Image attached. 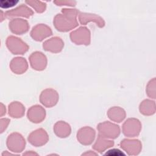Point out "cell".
Segmentation results:
<instances>
[{
    "instance_id": "30bf717a",
    "label": "cell",
    "mask_w": 156,
    "mask_h": 156,
    "mask_svg": "<svg viewBox=\"0 0 156 156\" xmlns=\"http://www.w3.org/2000/svg\"><path fill=\"white\" fill-rule=\"evenodd\" d=\"M28 118L33 122H40L45 116V110L40 105L32 107L27 113Z\"/></svg>"
},
{
    "instance_id": "7a4b0ae2",
    "label": "cell",
    "mask_w": 156,
    "mask_h": 156,
    "mask_svg": "<svg viewBox=\"0 0 156 156\" xmlns=\"http://www.w3.org/2000/svg\"><path fill=\"white\" fill-rule=\"evenodd\" d=\"M6 45L9 50L13 54H23L28 48V46L20 38L13 36L7 38Z\"/></svg>"
},
{
    "instance_id": "2e32d148",
    "label": "cell",
    "mask_w": 156,
    "mask_h": 156,
    "mask_svg": "<svg viewBox=\"0 0 156 156\" xmlns=\"http://www.w3.org/2000/svg\"><path fill=\"white\" fill-rule=\"evenodd\" d=\"M30 63H31L30 64L32 68L37 70H40V68L38 63H40L44 68L46 65V60L45 56L43 55L42 53L38 52L33 53L31 55L30 57Z\"/></svg>"
},
{
    "instance_id": "d6986e66",
    "label": "cell",
    "mask_w": 156,
    "mask_h": 156,
    "mask_svg": "<svg viewBox=\"0 0 156 156\" xmlns=\"http://www.w3.org/2000/svg\"><path fill=\"white\" fill-rule=\"evenodd\" d=\"M108 115L111 119L118 121L119 122L121 120H122L125 116L124 111L122 109L118 107H115L110 109Z\"/></svg>"
},
{
    "instance_id": "603a6c76",
    "label": "cell",
    "mask_w": 156,
    "mask_h": 156,
    "mask_svg": "<svg viewBox=\"0 0 156 156\" xmlns=\"http://www.w3.org/2000/svg\"><path fill=\"white\" fill-rule=\"evenodd\" d=\"M9 122V119H1V133H2L4 130L5 129Z\"/></svg>"
},
{
    "instance_id": "52a82bcc",
    "label": "cell",
    "mask_w": 156,
    "mask_h": 156,
    "mask_svg": "<svg viewBox=\"0 0 156 156\" xmlns=\"http://www.w3.org/2000/svg\"><path fill=\"white\" fill-rule=\"evenodd\" d=\"M71 38L73 41L78 44H88L90 43V32L86 27H82V35H80L78 30L71 34Z\"/></svg>"
},
{
    "instance_id": "277c9868",
    "label": "cell",
    "mask_w": 156,
    "mask_h": 156,
    "mask_svg": "<svg viewBox=\"0 0 156 156\" xmlns=\"http://www.w3.org/2000/svg\"><path fill=\"white\" fill-rule=\"evenodd\" d=\"M140 131L139 121L135 119H129L123 125V132L127 136L137 135Z\"/></svg>"
},
{
    "instance_id": "8fae6325",
    "label": "cell",
    "mask_w": 156,
    "mask_h": 156,
    "mask_svg": "<svg viewBox=\"0 0 156 156\" xmlns=\"http://www.w3.org/2000/svg\"><path fill=\"white\" fill-rule=\"evenodd\" d=\"M122 147L129 155L137 154L140 150V143L138 140H124L121 143Z\"/></svg>"
},
{
    "instance_id": "e0dca14e",
    "label": "cell",
    "mask_w": 156,
    "mask_h": 156,
    "mask_svg": "<svg viewBox=\"0 0 156 156\" xmlns=\"http://www.w3.org/2000/svg\"><path fill=\"white\" fill-rule=\"evenodd\" d=\"M41 34L40 35V41L43 38L51 35L52 34L51 30L49 27H47L44 25H38L33 28L31 32V36L32 38L38 34Z\"/></svg>"
},
{
    "instance_id": "8992f818",
    "label": "cell",
    "mask_w": 156,
    "mask_h": 156,
    "mask_svg": "<svg viewBox=\"0 0 156 156\" xmlns=\"http://www.w3.org/2000/svg\"><path fill=\"white\" fill-rule=\"evenodd\" d=\"M29 142L35 146H41L48 141V135L43 129H38L32 133L29 136Z\"/></svg>"
},
{
    "instance_id": "ac0fdd59",
    "label": "cell",
    "mask_w": 156,
    "mask_h": 156,
    "mask_svg": "<svg viewBox=\"0 0 156 156\" xmlns=\"http://www.w3.org/2000/svg\"><path fill=\"white\" fill-rule=\"evenodd\" d=\"M23 106L18 102H13L9 105V113L13 118H20L23 115Z\"/></svg>"
},
{
    "instance_id": "9a60e30c",
    "label": "cell",
    "mask_w": 156,
    "mask_h": 156,
    "mask_svg": "<svg viewBox=\"0 0 156 156\" xmlns=\"http://www.w3.org/2000/svg\"><path fill=\"white\" fill-rule=\"evenodd\" d=\"M32 13L33 12L30 9H29L26 6L21 5L16 9H13L10 11H7L4 14H5V15L7 18H11L16 16H23L25 17H29Z\"/></svg>"
},
{
    "instance_id": "ba28073f",
    "label": "cell",
    "mask_w": 156,
    "mask_h": 156,
    "mask_svg": "<svg viewBox=\"0 0 156 156\" xmlns=\"http://www.w3.org/2000/svg\"><path fill=\"white\" fill-rule=\"evenodd\" d=\"M94 130L90 127L81 129L77 133V139L83 144H90L94 138Z\"/></svg>"
},
{
    "instance_id": "4fadbf2b",
    "label": "cell",
    "mask_w": 156,
    "mask_h": 156,
    "mask_svg": "<svg viewBox=\"0 0 156 156\" xmlns=\"http://www.w3.org/2000/svg\"><path fill=\"white\" fill-rule=\"evenodd\" d=\"M63 46V43L60 38L55 37L51 38L49 40H47L43 44V48L45 50L50 51L51 52H59L62 50V48Z\"/></svg>"
},
{
    "instance_id": "5bb4252c",
    "label": "cell",
    "mask_w": 156,
    "mask_h": 156,
    "mask_svg": "<svg viewBox=\"0 0 156 156\" xmlns=\"http://www.w3.org/2000/svg\"><path fill=\"white\" fill-rule=\"evenodd\" d=\"M98 129L99 130L101 133L107 130L110 131V137L112 138H116V136H118L119 133V126L108 122H106L103 124H100L98 126Z\"/></svg>"
},
{
    "instance_id": "7402d4cb",
    "label": "cell",
    "mask_w": 156,
    "mask_h": 156,
    "mask_svg": "<svg viewBox=\"0 0 156 156\" xmlns=\"http://www.w3.org/2000/svg\"><path fill=\"white\" fill-rule=\"evenodd\" d=\"M18 2V1H1L0 7L3 9L9 8L15 5Z\"/></svg>"
},
{
    "instance_id": "44dd1931",
    "label": "cell",
    "mask_w": 156,
    "mask_h": 156,
    "mask_svg": "<svg viewBox=\"0 0 156 156\" xmlns=\"http://www.w3.org/2000/svg\"><path fill=\"white\" fill-rule=\"evenodd\" d=\"M54 130L55 133L60 137H63V130L65 131L68 135H69L70 133V127L69 125L65 122H63L62 121L57 122L55 124Z\"/></svg>"
},
{
    "instance_id": "5b68a950",
    "label": "cell",
    "mask_w": 156,
    "mask_h": 156,
    "mask_svg": "<svg viewBox=\"0 0 156 156\" xmlns=\"http://www.w3.org/2000/svg\"><path fill=\"white\" fill-rule=\"evenodd\" d=\"M57 92L52 90H46L42 92L40 96L41 102L47 107L54 105L57 103Z\"/></svg>"
},
{
    "instance_id": "9c48e42d",
    "label": "cell",
    "mask_w": 156,
    "mask_h": 156,
    "mask_svg": "<svg viewBox=\"0 0 156 156\" xmlns=\"http://www.w3.org/2000/svg\"><path fill=\"white\" fill-rule=\"evenodd\" d=\"M27 22L22 19H15L9 23V28L10 30L15 34H21L24 33L28 30Z\"/></svg>"
},
{
    "instance_id": "6da1fadb",
    "label": "cell",
    "mask_w": 156,
    "mask_h": 156,
    "mask_svg": "<svg viewBox=\"0 0 156 156\" xmlns=\"http://www.w3.org/2000/svg\"><path fill=\"white\" fill-rule=\"evenodd\" d=\"M66 15H58L54 20V24L57 30L67 31L77 26L76 20V11L71 9H64Z\"/></svg>"
},
{
    "instance_id": "7c38bea8",
    "label": "cell",
    "mask_w": 156,
    "mask_h": 156,
    "mask_svg": "<svg viewBox=\"0 0 156 156\" xmlns=\"http://www.w3.org/2000/svg\"><path fill=\"white\" fill-rule=\"evenodd\" d=\"M10 66L13 73L22 74L27 69V65L25 59L21 57H16L11 61Z\"/></svg>"
},
{
    "instance_id": "ffe728a7",
    "label": "cell",
    "mask_w": 156,
    "mask_h": 156,
    "mask_svg": "<svg viewBox=\"0 0 156 156\" xmlns=\"http://www.w3.org/2000/svg\"><path fill=\"white\" fill-rule=\"evenodd\" d=\"M113 145V142L111 141H105L103 140L102 138L101 139V136H99V138L97 140V142L93 146V148L99 152H102L107 147H110L111 146Z\"/></svg>"
},
{
    "instance_id": "3957f363",
    "label": "cell",
    "mask_w": 156,
    "mask_h": 156,
    "mask_svg": "<svg viewBox=\"0 0 156 156\" xmlns=\"http://www.w3.org/2000/svg\"><path fill=\"white\" fill-rule=\"evenodd\" d=\"M7 146L12 152H19L25 147V140L20 134L13 133L9 136Z\"/></svg>"
}]
</instances>
